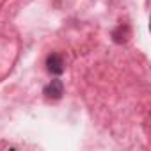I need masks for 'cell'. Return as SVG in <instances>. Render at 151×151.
I'll use <instances>...</instances> for the list:
<instances>
[{
	"instance_id": "cell-1",
	"label": "cell",
	"mask_w": 151,
	"mask_h": 151,
	"mask_svg": "<svg viewBox=\"0 0 151 151\" xmlns=\"http://www.w3.org/2000/svg\"><path fill=\"white\" fill-rule=\"evenodd\" d=\"M62 94H64V86H62V80H59V78H53L45 87V96L50 100H60Z\"/></svg>"
},
{
	"instance_id": "cell-2",
	"label": "cell",
	"mask_w": 151,
	"mask_h": 151,
	"mask_svg": "<svg viewBox=\"0 0 151 151\" xmlns=\"http://www.w3.org/2000/svg\"><path fill=\"white\" fill-rule=\"evenodd\" d=\"M46 66H48V71L53 73V75H60V73L64 71V60H62V57H60L59 53H52V55H48V59H46Z\"/></svg>"
}]
</instances>
